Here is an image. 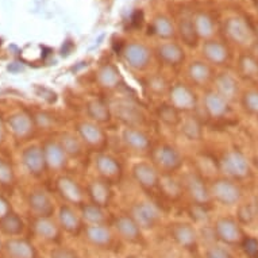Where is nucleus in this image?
Wrapping results in <instances>:
<instances>
[{"label": "nucleus", "mask_w": 258, "mask_h": 258, "mask_svg": "<svg viewBox=\"0 0 258 258\" xmlns=\"http://www.w3.org/2000/svg\"><path fill=\"white\" fill-rule=\"evenodd\" d=\"M220 170L230 178H245L250 172L249 161L239 150H229L219 161Z\"/></svg>", "instance_id": "7"}, {"label": "nucleus", "mask_w": 258, "mask_h": 258, "mask_svg": "<svg viewBox=\"0 0 258 258\" xmlns=\"http://www.w3.org/2000/svg\"><path fill=\"white\" fill-rule=\"evenodd\" d=\"M227 34L230 35V38L233 41L241 43V45L250 43V41H251V30L249 29V26L246 25L245 22L242 19H238V18L230 19L227 22Z\"/></svg>", "instance_id": "33"}, {"label": "nucleus", "mask_w": 258, "mask_h": 258, "mask_svg": "<svg viewBox=\"0 0 258 258\" xmlns=\"http://www.w3.org/2000/svg\"><path fill=\"white\" fill-rule=\"evenodd\" d=\"M80 215L85 224H107L108 214L106 208L93 203H84L80 207Z\"/></svg>", "instance_id": "32"}, {"label": "nucleus", "mask_w": 258, "mask_h": 258, "mask_svg": "<svg viewBox=\"0 0 258 258\" xmlns=\"http://www.w3.org/2000/svg\"><path fill=\"white\" fill-rule=\"evenodd\" d=\"M85 192H87V196L91 203L104 208L110 206L111 200L114 198L111 184L102 178H95L92 181H89Z\"/></svg>", "instance_id": "21"}, {"label": "nucleus", "mask_w": 258, "mask_h": 258, "mask_svg": "<svg viewBox=\"0 0 258 258\" xmlns=\"http://www.w3.org/2000/svg\"><path fill=\"white\" fill-rule=\"evenodd\" d=\"M169 233L174 243L182 249L192 250L198 246V231L190 223L174 222L173 224H170Z\"/></svg>", "instance_id": "16"}, {"label": "nucleus", "mask_w": 258, "mask_h": 258, "mask_svg": "<svg viewBox=\"0 0 258 258\" xmlns=\"http://www.w3.org/2000/svg\"><path fill=\"white\" fill-rule=\"evenodd\" d=\"M58 224L61 230L65 233L72 234V235H79V234L84 233L85 223L83 218H81L80 212H77L73 206L69 204H62L58 208Z\"/></svg>", "instance_id": "15"}, {"label": "nucleus", "mask_w": 258, "mask_h": 258, "mask_svg": "<svg viewBox=\"0 0 258 258\" xmlns=\"http://www.w3.org/2000/svg\"><path fill=\"white\" fill-rule=\"evenodd\" d=\"M42 149L45 160H46L47 169L53 170V172H59V170L65 169V166L68 165L69 157L67 156V153L63 152L58 140L46 141L42 145Z\"/></svg>", "instance_id": "20"}, {"label": "nucleus", "mask_w": 258, "mask_h": 258, "mask_svg": "<svg viewBox=\"0 0 258 258\" xmlns=\"http://www.w3.org/2000/svg\"><path fill=\"white\" fill-rule=\"evenodd\" d=\"M84 234L91 245L100 249L110 247L114 242V234L107 224H85Z\"/></svg>", "instance_id": "22"}, {"label": "nucleus", "mask_w": 258, "mask_h": 258, "mask_svg": "<svg viewBox=\"0 0 258 258\" xmlns=\"http://www.w3.org/2000/svg\"><path fill=\"white\" fill-rule=\"evenodd\" d=\"M115 110L123 122L127 123V126H134V123L138 122L137 118H141V112L137 111L136 106L127 102H119L115 107Z\"/></svg>", "instance_id": "37"}, {"label": "nucleus", "mask_w": 258, "mask_h": 258, "mask_svg": "<svg viewBox=\"0 0 258 258\" xmlns=\"http://www.w3.org/2000/svg\"><path fill=\"white\" fill-rule=\"evenodd\" d=\"M6 138V124L3 123V120L0 119V144L5 141Z\"/></svg>", "instance_id": "50"}, {"label": "nucleus", "mask_w": 258, "mask_h": 258, "mask_svg": "<svg viewBox=\"0 0 258 258\" xmlns=\"http://www.w3.org/2000/svg\"><path fill=\"white\" fill-rule=\"evenodd\" d=\"M0 230L2 233H5L6 235H10V237H18L23 233L25 230V222L22 219L21 216L15 214V212H11L9 215L3 218L0 220Z\"/></svg>", "instance_id": "35"}, {"label": "nucleus", "mask_w": 258, "mask_h": 258, "mask_svg": "<svg viewBox=\"0 0 258 258\" xmlns=\"http://www.w3.org/2000/svg\"><path fill=\"white\" fill-rule=\"evenodd\" d=\"M204 258H234L229 250L222 246H211L206 250Z\"/></svg>", "instance_id": "46"}, {"label": "nucleus", "mask_w": 258, "mask_h": 258, "mask_svg": "<svg viewBox=\"0 0 258 258\" xmlns=\"http://www.w3.org/2000/svg\"><path fill=\"white\" fill-rule=\"evenodd\" d=\"M13 137L18 141H26L33 136L35 130L34 118H31L25 111H17L9 115L6 122Z\"/></svg>", "instance_id": "13"}, {"label": "nucleus", "mask_w": 258, "mask_h": 258, "mask_svg": "<svg viewBox=\"0 0 258 258\" xmlns=\"http://www.w3.org/2000/svg\"><path fill=\"white\" fill-rule=\"evenodd\" d=\"M203 107L206 114L212 119H220L229 114L230 103L222 98L215 89H210L203 95Z\"/></svg>", "instance_id": "23"}, {"label": "nucleus", "mask_w": 258, "mask_h": 258, "mask_svg": "<svg viewBox=\"0 0 258 258\" xmlns=\"http://www.w3.org/2000/svg\"><path fill=\"white\" fill-rule=\"evenodd\" d=\"M243 251L249 258H258V241L255 238H245L242 241Z\"/></svg>", "instance_id": "45"}, {"label": "nucleus", "mask_w": 258, "mask_h": 258, "mask_svg": "<svg viewBox=\"0 0 258 258\" xmlns=\"http://www.w3.org/2000/svg\"><path fill=\"white\" fill-rule=\"evenodd\" d=\"M152 161L161 176H173L184 165L180 150L169 144H162L152 150Z\"/></svg>", "instance_id": "1"}, {"label": "nucleus", "mask_w": 258, "mask_h": 258, "mask_svg": "<svg viewBox=\"0 0 258 258\" xmlns=\"http://www.w3.org/2000/svg\"><path fill=\"white\" fill-rule=\"evenodd\" d=\"M35 127H42V128H47L54 123V118H51V115L47 112H39L38 115H35L34 118Z\"/></svg>", "instance_id": "48"}, {"label": "nucleus", "mask_w": 258, "mask_h": 258, "mask_svg": "<svg viewBox=\"0 0 258 258\" xmlns=\"http://www.w3.org/2000/svg\"><path fill=\"white\" fill-rule=\"evenodd\" d=\"M114 229L119 237L130 243L142 242V229L130 214H120L114 219Z\"/></svg>", "instance_id": "14"}, {"label": "nucleus", "mask_w": 258, "mask_h": 258, "mask_svg": "<svg viewBox=\"0 0 258 258\" xmlns=\"http://www.w3.org/2000/svg\"><path fill=\"white\" fill-rule=\"evenodd\" d=\"M130 215L142 230H153L161 222V212L152 202H137L132 206Z\"/></svg>", "instance_id": "10"}, {"label": "nucleus", "mask_w": 258, "mask_h": 258, "mask_svg": "<svg viewBox=\"0 0 258 258\" xmlns=\"http://www.w3.org/2000/svg\"><path fill=\"white\" fill-rule=\"evenodd\" d=\"M2 247H3V245H2V241H0V250H2Z\"/></svg>", "instance_id": "52"}, {"label": "nucleus", "mask_w": 258, "mask_h": 258, "mask_svg": "<svg viewBox=\"0 0 258 258\" xmlns=\"http://www.w3.org/2000/svg\"><path fill=\"white\" fill-rule=\"evenodd\" d=\"M157 55L158 59L164 65L168 67H178L184 62L185 54L181 47L176 45V43H162L158 49H157Z\"/></svg>", "instance_id": "30"}, {"label": "nucleus", "mask_w": 258, "mask_h": 258, "mask_svg": "<svg viewBox=\"0 0 258 258\" xmlns=\"http://www.w3.org/2000/svg\"><path fill=\"white\" fill-rule=\"evenodd\" d=\"M58 142L69 158H80L84 154L85 145L83 144V141L80 140V137L77 136L76 133H62L59 136Z\"/></svg>", "instance_id": "31"}, {"label": "nucleus", "mask_w": 258, "mask_h": 258, "mask_svg": "<svg viewBox=\"0 0 258 258\" xmlns=\"http://www.w3.org/2000/svg\"><path fill=\"white\" fill-rule=\"evenodd\" d=\"M95 169L98 172L99 178H102L104 181L110 182L111 185L115 182H119L122 180L123 168L114 156H111L108 153L99 152L95 156L93 160Z\"/></svg>", "instance_id": "8"}, {"label": "nucleus", "mask_w": 258, "mask_h": 258, "mask_svg": "<svg viewBox=\"0 0 258 258\" xmlns=\"http://www.w3.org/2000/svg\"><path fill=\"white\" fill-rule=\"evenodd\" d=\"M210 194L212 202L222 206H235L241 200V189L239 186L230 178H216L210 184Z\"/></svg>", "instance_id": "5"}, {"label": "nucleus", "mask_w": 258, "mask_h": 258, "mask_svg": "<svg viewBox=\"0 0 258 258\" xmlns=\"http://www.w3.org/2000/svg\"><path fill=\"white\" fill-rule=\"evenodd\" d=\"M148 88H149V91L153 93V95L160 96V95H164V93L169 92L170 87L168 85V83H166V80L164 79V77L153 76L149 79Z\"/></svg>", "instance_id": "40"}, {"label": "nucleus", "mask_w": 258, "mask_h": 258, "mask_svg": "<svg viewBox=\"0 0 258 258\" xmlns=\"http://www.w3.org/2000/svg\"><path fill=\"white\" fill-rule=\"evenodd\" d=\"M27 204L31 212L39 218H51L55 211L54 202L43 189L31 190L27 196Z\"/></svg>", "instance_id": "19"}, {"label": "nucleus", "mask_w": 258, "mask_h": 258, "mask_svg": "<svg viewBox=\"0 0 258 258\" xmlns=\"http://www.w3.org/2000/svg\"><path fill=\"white\" fill-rule=\"evenodd\" d=\"M132 176L142 189L149 192L160 188L161 177H162L156 166L153 165V162L148 161H140L134 164L132 168Z\"/></svg>", "instance_id": "9"}, {"label": "nucleus", "mask_w": 258, "mask_h": 258, "mask_svg": "<svg viewBox=\"0 0 258 258\" xmlns=\"http://www.w3.org/2000/svg\"><path fill=\"white\" fill-rule=\"evenodd\" d=\"M85 112H87V116H88L89 120L99 123V124L108 123L111 118H112L111 107L102 99H92V100H89L87 103V107H85Z\"/></svg>", "instance_id": "29"}, {"label": "nucleus", "mask_w": 258, "mask_h": 258, "mask_svg": "<svg viewBox=\"0 0 258 258\" xmlns=\"http://www.w3.org/2000/svg\"><path fill=\"white\" fill-rule=\"evenodd\" d=\"M50 258H80L79 253L76 250L71 249V247H65V246H59L54 247L50 251Z\"/></svg>", "instance_id": "44"}, {"label": "nucleus", "mask_w": 258, "mask_h": 258, "mask_svg": "<svg viewBox=\"0 0 258 258\" xmlns=\"http://www.w3.org/2000/svg\"><path fill=\"white\" fill-rule=\"evenodd\" d=\"M14 180H15V173L13 165L5 158H0V185H13Z\"/></svg>", "instance_id": "39"}, {"label": "nucleus", "mask_w": 258, "mask_h": 258, "mask_svg": "<svg viewBox=\"0 0 258 258\" xmlns=\"http://www.w3.org/2000/svg\"><path fill=\"white\" fill-rule=\"evenodd\" d=\"M96 83L100 88L106 91H112L116 89L122 83V75L119 72V69L115 67L114 63L107 62L102 65L96 72Z\"/></svg>", "instance_id": "25"}, {"label": "nucleus", "mask_w": 258, "mask_h": 258, "mask_svg": "<svg viewBox=\"0 0 258 258\" xmlns=\"http://www.w3.org/2000/svg\"><path fill=\"white\" fill-rule=\"evenodd\" d=\"M241 68L242 72L245 73L247 77H257L258 76V63L255 59L251 57H243L241 59Z\"/></svg>", "instance_id": "41"}, {"label": "nucleus", "mask_w": 258, "mask_h": 258, "mask_svg": "<svg viewBox=\"0 0 258 258\" xmlns=\"http://www.w3.org/2000/svg\"><path fill=\"white\" fill-rule=\"evenodd\" d=\"M168 96H169L170 106L174 107L180 114L181 112L190 114L198 108V103H199L198 95L194 88L185 83H176L170 85Z\"/></svg>", "instance_id": "3"}, {"label": "nucleus", "mask_w": 258, "mask_h": 258, "mask_svg": "<svg viewBox=\"0 0 258 258\" xmlns=\"http://www.w3.org/2000/svg\"><path fill=\"white\" fill-rule=\"evenodd\" d=\"M21 160L27 173L34 177H41L46 172V160H45L42 146H39V145H30L23 149Z\"/></svg>", "instance_id": "12"}, {"label": "nucleus", "mask_w": 258, "mask_h": 258, "mask_svg": "<svg viewBox=\"0 0 258 258\" xmlns=\"http://www.w3.org/2000/svg\"><path fill=\"white\" fill-rule=\"evenodd\" d=\"M215 235L220 242L226 245H237L243 241V234L239 227V224L231 218H219L215 222Z\"/></svg>", "instance_id": "17"}, {"label": "nucleus", "mask_w": 258, "mask_h": 258, "mask_svg": "<svg viewBox=\"0 0 258 258\" xmlns=\"http://www.w3.org/2000/svg\"><path fill=\"white\" fill-rule=\"evenodd\" d=\"M123 58L134 71H146L152 62V53L148 47L141 43H132L123 51Z\"/></svg>", "instance_id": "18"}, {"label": "nucleus", "mask_w": 258, "mask_h": 258, "mask_svg": "<svg viewBox=\"0 0 258 258\" xmlns=\"http://www.w3.org/2000/svg\"><path fill=\"white\" fill-rule=\"evenodd\" d=\"M3 247L10 258H37L34 246L23 238H11Z\"/></svg>", "instance_id": "28"}, {"label": "nucleus", "mask_w": 258, "mask_h": 258, "mask_svg": "<svg viewBox=\"0 0 258 258\" xmlns=\"http://www.w3.org/2000/svg\"><path fill=\"white\" fill-rule=\"evenodd\" d=\"M33 229L37 237L47 242H58L61 238V227L51 218H39L35 216Z\"/></svg>", "instance_id": "27"}, {"label": "nucleus", "mask_w": 258, "mask_h": 258, "mask_svg": "<svg viewBox=\"0 0 258 258\" xmlns=\"http://www.w3.org/2000/svg\"><path fill=\"white\" fill-rule=\"evenodd\" d=\"M158 116H160L162 122L165 123L166 126H178L181 123L180 112L174 107L170 106V104H165V106L160 107Z\"/></svg>", "instance_id": "38"}, {"label": "nucleus", "mask_w": 258, "mask_h": 258, "mask_svg": "<svg viewBox=\"0 0 258 258\" xmlns=\"http://www.w3.org/2000/svg\"><path fill=\"white\" fill-rule=\"evenodd\" d=\"M186 77L192 85L196 87H204L214 81L215 75L212 72L211 65L204 61H194L189 63L186 69Z\"/></svg>", "instance_id": "24"}, {"label": "nucleus", "mask_w": 258, "mask_h": 258, "mask_svg": "<svg viewBox=\"0 0 258 258\" xmlns=\"http://www.w3.org/2000/svg\"><path fill=\"white\" fill-rule=\"evenodd\" d=\"M196 27L195 31L196 34H203L204 37H208V35L212 33V23L211 21L206 17H199L196 19Z\"/></svg>", "instance_id": "43"}, {"label": "nucleus", "mask_w": 258, "mask_h": 258, "mask_svg": "<svg viewBox=\"0 0 258 258\" xmlns=\"http://www.w3.org/2000/svg\"><path fill=\"white\" fill-rule=\"evenodd\" d=\"M127 258H138V257H136V255H130V257H127Z\"/></svg>", "instance_id": "51"}, {"label": "nucleus", "mask_w": 258, "mask_h": 258, "mask_svg": "<svg viewBox=\"0 0 258 258\" xmlns=\"http://www.w3.org/2000/svg\"><path fill=\"white\" fill-rule=\"evenodd\" d=\"M203 54L212 65H223L229 59V50L216 41H210L203 46Z\"/></svg>", "instance_id": "34"}, {"label": "nucleus", "mask_w": 258, "mask_h": 258, "mask_svg": "<svg viewBox=\"0 0 258 258\" xmlns=\"http://www.w3.org/2000/svg\"><path fill=\"white\" fill-rule=\"evenodd\" d=\"M76 134L80 137L85 148L92 149L95 152H103L107 146L108 138L102 124L92 120H81L76 124Z\"/></svg>", "instance_id": "2"}, {"label": "nucleus", "mask_w": 258, "mask_h": 258, "mask_svg": "<svg viewBox=\"0 0 258 258\" xmlns=\"http://www.w3.org/2000/svg\"><path fill=\"white\" fill-rule=\"evenodd\" d=\"M11 206H10L9 200L5 199L3 196H0V220L6 218V216L11 214Z\"/></svg>", "instance_id": "49"}, {"label": "nucleus", "mask_w": 258, "mask_h": 258, "mask_svg": "<svg viewBox=\"0 0 258 258\" xmlns=\"http://www.w3.org/2000/svg\"><path fill=\"white\" fill-rule=\"evenodd\" d=\"M214 84H215L214 89L229 103L233 102L234 99L238 96L239 84H238L237 79L233 75H230V73L216 75L215 79H214Z\"/></svg>", "instance_id": "26"}, {"label": "nucleus", "mask_w": 258, "mask_h": 258, "mask_svg": "<svg viewBox=\"0 0 258 258\" xmlns=\"http://www.w3.org/2000/svg\"><path fill=\"white\" fill-rule=\"evenodd\" d=\"M55 190L65 204L80 208L85 203L87 192L71 176H59L55 181Z\"/></svg>", "instance_id": "6"}, {"label": "nucleus", "mask_w": 258, "mask_h": 258, "mask_svg": "<svg viewBox=\"0 0 258 258\" xmlns=\"http://www.w3.org/2000/svg\"><path fill=\"white\" fill-rule=\"evenodd\" d=\"M182 190L198 207L208 206L212 202L210 185H207L204 178L195 172H189L182 177Z\"/></svg>", "instance_id": "4"}, {"label": "nucleus", "mask_w": 258, "mask_h": 258, "mask_svg": "<svg viewBox=\"0 0 258 258\" xmlns=\"http://www.w3.org/2000/svg\"><path fill=\"white\" fill-rule=\"evenodd\" d=\"M123 146L136 154H145L150 152L152 141L146 133L137 126H126L120 133Z\"/></svg>", "instance_id": "11"}, {"label": "nucleus", "mask_w": 258, "mask_h": 258, "mask_svg": "<svg viewBox=\"0 0 258 258\" xmlns=\"http://www.w3.org/2000/svg\"><path fill=\"white\" fill-rule=\"evenodd\" d=\"M243 106L246 110L258 115V91H249L243 96Z\"/></svg>", "instance_id": "42"}, {"label": "nucleus", "mask_w": 258, "mask_h": 258, "mask_svg": "<svg viewBox=\"0 0 258 258\" xmlns=\"http://www.w3.org/2000/svg\"><path fill=\"white\" fill-rule=\"evenodd\" d=\"M180 132L188 141H200L203 138V127L195 116L181 119Z\"/></svg>", "instance_id": "36"}, {"label": "nucleus", "mask_w": 258, "mask_h": 258, "mask_svg": "<svg viewBox=\"0 0 258 258\" xmlns=\"http://www.w3.org/2000/svg\"><path fill=\"white\" fill-rule=\"evenodd\" d=\"M156 31L161 37H165V38L173 35V27H172V25H170L168 19H160V21H157Z\"/></svg>", "instance_id": "47"}]
</instances>
